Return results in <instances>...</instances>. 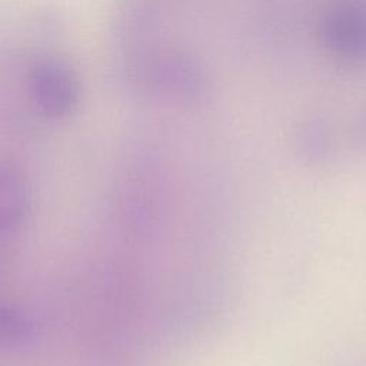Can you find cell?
Listing matches in <instances>:
<instances>
[{
  "instance_id": "obj_1",
  "label": "cell",
  "mask_w": 366,
  "mask_h": 366,
  "mask_svg": "<svg viewBox=\"0 0 366 366\" xmlns=\"http://www.w3.org/2000/svg\"><path fill=\"white\" fill-rule=\"evenodd\" d=\"M323 46L340 61L359 64L366 60V7L345 3L333 7L320 23Z\"/></svg>"
},
{
  "instance_id": "obj_2",
  "label": "cell",
  "mask_w": 366,
  "mask_h": 366,
  "mask_svg": "<svg viewBox=\"0 0 366 366\" xmlns=\"http://www.w3.org/2000/svg\"><path fill=\"white\" fill-rule=\"evenodd\" d=\"M27 81L31 100L47 116H63L76 104V80L66 66L54 60L34 63Z\"/></svg>"
},
{
  "instance_id": "obj_3",
  "label": "cell",
  "mask_w": 366,
  "mask_h": 366,
  "mask_svg": "<svg viewBox=\"0 0 366 366\" xmlns=\"http://www.w3.org/2000/svg\"><path fill=\"white\" fill-rule=\"evenodd\" d=\"M352 144L359 152H366V104L356 114L350 129Z\"/></svg>"
}]
</instances>
